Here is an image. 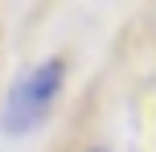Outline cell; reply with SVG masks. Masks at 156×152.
I'll return each mask as SVG.
<instances>
[{
	"label": "cell",
	"instance_id": "obj_1",
	"mask_svg": "<svg viewBox=\"0 0 156 152\" xmlns=\"http://www.w3.org/2000/svg\"><path fill=\"white\" fill-rule=\"evenodd\" d=\"M62 74H66L62 58H45L41 66L25 70L21 78L12 82V90H8L0 128H4L8 136H25V132H33V128L49 115V107H54L58 90H62Z\"/></svg>",
	"mask_w": 156,
	"mask_h": 152
},
{
	"label": "cell",
	"instance_id": "obj_2",
	"mask_svg": "<svg viewBox=\"0 0 156 152\" xmlns=\"http://www.w3.org/2000/svg\"><path fill=\"white\" fill-rule=\"evenodd\" d=\"M86 152H107V148H86Z\"/></svg>",
	"mask_w": 156,
	"mask_h": 152
}]
</instances>
